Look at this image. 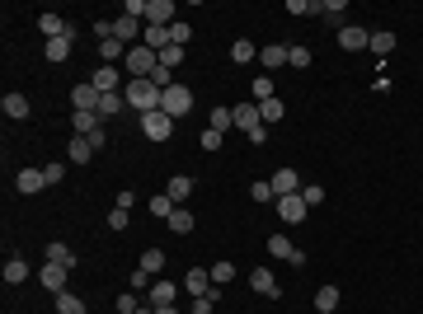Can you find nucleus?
Here are the masks:
<instances>
[{
	"label": "nucleus",
	"instance_id": "f257e3e1",
	"mask_svg": "<svg viewBox=\"0 0 423 314\" xmlns=\"http://www.w3.org/2000/svg\"><path fill=\"white\" fill-rule=\"evenodd\" d=\"M123 99L136 108V113H156L160 99H165V89H160L156 80H127V89H123Z\"/></svg>",
	"mask_w": 423,
	"mask_h": 314
},
{
	"label": "nucleus",
	"instance_id": "f03ea898",
	"mask_svg": "<svg viewBox=\"0 0 423 314\" xmlns=\"http://www.w3.org/2000/svg\"><path fill=\"white\" fill-rule=\"evenodd\" d=\"M123 66H127V80H151V76H156V66H160V56L151 52L146 43H136L132 52H127V61H123Z\"/></svg>",
	"mask_w": 423,
	"mask_h": 314
},
{
	"label": "nucleus",
	"instance_id": "7ed1b4c3",
	"mask_svg": "<svg viewBox=\"0 0 423 314\" xmlns=\"http://www.w3.org/2000/svg\"><path fill=\"white\" fill-rule=\"evenodd\" d=\"M188 108H193V89H188V85H169V89H165V99H160V113L184 117Z\"/></svg>",
	"mask_w": 423,
	"mask_h": 314
},
{
	"label": "nucleus",
	"instance_id": "20e7f679",
	"mask_svg": "<svg viewBox=\"0 0 423 314\" xmlns=\"http://www.w3.org/2000/svg\"><path fill=\"white\" fill-rule=\"evenodd\" d=\"M141 131H146V136H151V141H169V136H174V117H169V113H141Z\"/></svg>",
	"mask_w": 423,
	"mask_h": 314
},
{
	"label": "nucleus",
	"instance_id": "39448f33",
	"mask_svg": "<svg viewBox=\"0 0 423 314\" xmlns=\"http://www.w3.org/2000/svg\"><path fill=\"white\" fill-rule=\"evenodd\" d=\"M273 207H278V216H282V221H287V225H296V221H306V197H301V192H291V197H278V202H273Z\"/></svg>",
	"mask_w": 423,
	"mask_h": 314
},
{
	"label": "nucleus",
	"instance_id": "423d86ee",
	"mask_svg": "<svg viewBox=\"0 0 423 314\" xmlns=\"http://www.w3.org/2000/svg\"><path fill=\"white\" fill-rule=\"evenodd\" d=\"M184 291L198 300V295H212V291H221L216 282H212V272H203V267H188V277H184Z\"/></svg>",
	"mask_w": 423,
	"mask_h": 314
},
{
	"label": "nucleus",
	"instance_id": "0eeeda50",
	"mask_svg": "<svg viewBox=\"0 0 423 314\" xmlns=\"http://www.w3.org/2000/svg\"><path fill=\"white\" fill-rule=\"evenodd\" d=\"M66 277H71V267H61V262H43V272H38V282L52 291V295L66 291Z\"/></svg>",
	"mask_w": 423,
	"mask_h": 314
},
{
	"label": "nucleus",
	"instance_id": "6e6552de",
	"mask_svg": "<svg viewBox=\"0 0 423 314\" xmlns=\"http://www.w3.org/2000/svg\"><path fill=\"white\" fill-rule=\"evenodd\" d=\"M14 188H19L24 197H33V192L48 188V174H43V169H19V174H14Z\"/></svg>",
	"mask_w": 423,
	"mask_h": 314
},
{
	"label": "nucleus",
	"instance_id": "1a4fd4ad",
	"mask_svg": "<svg viewBox=\"0 0 423 314\" xmlns=\"http://www.w3.org/2000/svg\"><path fill=\"white\" fill-rule=\"evenodd\" d=\"M268 249H273V258H282V262H296V267L306 262V254H301L287 235H273V239H268Z\"/></svg>",
	"mask_w": 423,
	"mask_h": 314
},
{
	"label": "nucleus",
	"instance_id": "9d476101",
	"mask_svg": "<svg viewBox=\"0 0 423 314\" xmlns=\"http://www.w3.org/2000/svg\"><path fill=\"white\" fill-rule=\"evenodd\" d=\"M339 43H344V52H362V47L371 43V33H367V28H358V24H344V28H339Z\"/></svg>",
	"mask_w": 423,
	"mask_h": 314
},
{
	"label": "nucleus",
	"instance_id": "9b49d317",
	"mask_svg": "<svg viewBox=\"0 0 423 314\" xmlns=\"http://www.w3.org/2000/svg\"><path fill=\"white\" fill-rule=\"evenodd\" d=\"M90 85H94L99 94H118V85H123V76H118V66H99V71L90 76Z\"/></svg>",
	"mask_w": 423,
	"mask_h": 314
},
{
	"label": "nucleus",
	"instance_id": "f8f14e48",
	"mask_svg": "<svg viewBox=\"0 0 423 314\" xmlns=\"http://www.w3.org/2000/svg\"><path fill=\"white\" fill-rule=\"evenodd\" d=\"M141 43L151 47V52H165V47H174V38H169V28H160V24H146V33H141Z\"/></svg>",
	"mask_w": 423,
	"mask_h": 314
},
{
	"label": "nucleus",
	"instance_id": "ddd939ff",
	"mask_svg": "<svg viewBox=\"0 0 423 314\" xmlns=\"http://www.w3.org/2000/svg\"><path fill=\"white\" fill-rule=\"evenodd\" d=\"M0 108H5V117H14V122H24L28 113H33V104H28L24 94H14V89H10V94L0 99Z\"/></svg>",
	"mask_w": 423,
	"mask_h": 314
},
{
	"label": "nucleus",
	"instance_id": "4468645a",
	"mask_svg": "<svg viewBox=\"0 0 423 314\" xmlns=\"http://www.w3.org/2000/svg\"><path fill=\"white\" fill-rule=\"evenodd\" d=\"M38 28H43V38H48V43H52V38H66V33L76 38V28L66 24L61 14H43V19H38Z\"/></svg>",
	"mask_w": 423,
	"mask_h": 314
},
{
	"label": "nucleus",
	"instance_id": "2eb2a0df",
	"mask_svg": "<svg viewBox=\"0 0 423 314\" xmlns=\"http://www.w3.org/2000/svg\"><path fill=\"white\" fill-rule=\"evenodd\" d=\"M231 113H236V127H245V136H249L254 127H264V117H259V104H236Z\"/></svg>",
	"mask_w": 423,
	"mask_h": 314
},
{
	"label": "nucleus",
	"instance_id": "dca6fc26",
	"mask_svg": "<svg viewBox=\"0 0 423 314\" xmlns=\"http://www.w3.org/2000/svg\"><path fill=\"white\" fill-rule=\"evenodd\" d=\"M291 192H301L296 169H278V174H273V197H291Z\"/></svg>",
	"mask_w": 423,
	"mask_h": 314
},
{
	"label": "nucleus",
	"instance_id": "f3484780",
	"mask_svg": "<svg viewBox=\"0 0 423 314\" xmlns=\"http://www.w3.org/2000/svg\"><path fill=\"white\" fill-rule=\"evenodd\" d=\"M249 287L259 291V295H273V300L282 295V287L273 282V272H268V267H254V272H249Z\"/></svg>",
	"mask_w": 423,
	"mask_h": 314
},
{
	"label": "nucleus",
	"instance_id": "a211bd4d",
	"mask_svg": "<svg viewBox=\"0 0 423 314\" xmlns=\"http://www.w3.org/2000/svg\"><path fill=\"white\" fill-rule=\"evenodd\" d=\"M146 24L169 28V24H174V0H151V10H146Z\"/></svg>",
	"mask_w": 423,
	"mask_h": 314
},
{
	"label": "nucleus",
	"instance_id": "6ab92c4d",
	"mask_svg": "<svg viewBox=\"0 0 423 314\" xmlns=\"http://www.w3.org/2000/svg\"><path fill=\"white\" fill-rule=\"evenodd\" d=\"M259 66H264L268 76H273L278 66H287V47H282V43H273V47H259Z\"/></svg>",
	"mask_w": 423,
	"mask_h": 314
},
{
	"label": "nucleus",
	"instance_id": "aec40b11",
	"mask_svg": "<svg viewBox=\"0 0 423 314\" xmlns=\"http://www.w3.org/2000/svg\"><path fill=\"white\" fill-rule=\"evenodd\" d=\"M127 52H132V47H127V43H118V38H99V61H104V66H113V61H118V56H123V61H127Z\"/></svg>",
	"mask_w": 423,
	"mask_h": 314
},
{
	"label": "nucleus",
	"instance_id": "412c9836",
	"mask_svg": "<svg viewBox=\"0 0 423 314\" xmlns=\"http://www.w3.org/2000/svg\"><path fill=\"white\" fill-rule=\"evenodd\" d=\"M179 300V287L174 282H156L151 287V310H165V305H174Z\"/></svg>",
	"mask_w": 423,
	"mask_h": 314
},
{
	"label": "nucleus",
	"instance_id": "4be33fe9",
	"mask_svg": "<svg viewBox=\"0 0 423 314\" xmlns=\"http://www.w3.org/2000/svg\"><path fill=\"white\" fill-rule=\"evenodd\" d=\"M165 225H169L174 235H193V230H198V221H193V211H188V207H174V216H169Z\"/></svg>",
	"mask_w": 423,
	"mask_h": 314
},
{
	"label": "nucleus",
	"instance_id": "5701e85b",
	"mask_svg": "<svg viewBox=\"0 0 423 314\" xmlns=\"http://www.w3.org/2000/svg\"><path fill=\"white\" fill-rule=\"evenodd\" d=\"M146 207H151V216H156V221H169V216H174V207H179V202H174L169 192H156V197H151Z\"/></svg>",
	"mask_w": 423,
	"mask_h": 314
},
{
	"label": "nucleus",
	"instance_id": "b1692460",
	"mask_svg": "<svg viewBox=\"0 0 423 314\" xmlns=\"http://www.w3.org/2000/svg\"><path fill=\"white\" fill-rule=\"evenodd\" d=\"M259 117H264V127H273V122L287 117V104H282V99H264V104H259Z\"/></svg>",
	"mask_w": 423,
	"mask_h": 314
},
{
	"label": "nucleus",
	"instance_id": "393cba45",
	"mask_svg": "<svg viewBox=\"0 0 423 314\" xmlns=\"http://www.w3.org/2000/svg\"><path fill=\"white\" fill-rule=\"evenodd\" d=\"M5 282L10 287H19V282H28V262L14 254V258H5Z\"/></svg>",
	"mask_w": 423,
	"mask_h": 314
},
{
	"label": "nucleus",
	"instance_id": "a878e982",
	"mask_svg": "<svg viewBox=\"0 0 423 314\" xmlns=\"http://www.w3.org/2000/svg\"><path fill=\"white\" fill-rule=\"evenodd\" d=\"M71 127H76V136H90L94 127H104V117L99 113H71Z\"/></svg>",
	"mask_w": 423,
	"mask_h": 314
},
{
	"label": "nucleus",
	"instance_id": "bb28decb",
	"mask_svg": "<svg viewBox=\"0 0 423 314\" xmlns=\"http://www.w3.org/2000/svg\"><path fill=\"white\" fill-rule=\"evenodd\" d=\"M165 192H169L174 202H188V197H193V179H184V174H174V179L165 183Z\"/></svg>",
	"mask_w": 423,
	"mask_h": 314
},
{
	"label": "nucleus",
	"instance_id": "cd10ccee",
	"mask_svg": "<svg viewBox=\"0 0 423 314\" xmlns=\"http://www.w3.org/2000/svg\"><path fill=\"white\" fill-rule=\"evenodd\" d=\"M48 262H61V267H76V254L61 244V239H48Z\"/></svg>",
	"mask_w": 423,
	"mask_h": 314
},
{
	"label": "nucleus",
	"instance_id": "c85d7f7f",
	"mask_svg": "<svg viewBox=\"0 0 423 314\" xmlns=\"http://www.w3.org/2000/svg\"><path fill=\"white\" fill-rule=\"evenodd\" d=\"M316 310L320 314H334V310H339V287H320L316 291Z\"/></svg>",
	"mask_w": 423,
	"mask_h": 314
},
{
	"label": "nucleus",
	"instance_id": "c756f323",
	"mask_svg": "<svg viewBox=\"0 0 423 314\" xmlns=\"http://www.w3.org/2000/svg\"><path fill=\"white\" fill-rule=\"evenodd\" d=\"M66 155H71V164H90V155H94V146H90L85 136H71V150H66Z\"/></svg>",
	"mask_w": 423,
	"mask_h": 314
},
{
	"label": "nucleus",
	"instance_id": "7c9ffc66",
	"mask_svg": "<svg viewBox=\"0 0 423 314\" xmlns=\"http://www.w3.org/2000/svg\"><path fill=\"white\" fill-rule=\"evenodd\" d=\"M254 56H259V47H254L249 38H236V47H231V61H236V66H245V61H254Z\"/></svg>",
	"mask_w": 423,
	"mask_h": 314
},
{
	"label": "nucleus",
	"instance_id": "2f4dec72",
	"mask_svg": "<svg viewBox=\"0 0 423 314\" xmlns=\"http://www.w3.org/2000/svg\"><path fill=\"white\" fill-rule=\"evenodd\" d=\"M207 122H212V131H221V136H226V131L236 127V113H231V108H212Z\"/></svg>",
	"mask_w": 423,
	"mask_h": 314
},
{
	"label": "nucleus",
	"instance_id": "473e14b6",
	"mask_svg": "<svg viewBox=\"0 0 423 314\" xmlns=\"http://www.w3.org/2000/svg\"><path fill=\"white\" fill-rule=\"evenodd\" d=\"M287 66H296V71H311V47L291 43V47H287Z\"/></svg>",
	"mask_w": 423,
	"mask_h": 314
},
{
	"label": "nucleus",
	"instance_id": "72a5a7b5",
	"mask_svg": "<svg viewBox=\"0 0 423 314\" xmlns=\"http://www.w3.org/2000/svg\"><path fill=\"white\" fill-rule=\"evenodd\" d=\"M71 43H76L71 33H66V38H52V43H48V61H66V56H71Z\"/></svg>",
	"mask_w": 423,
	"mask_h": 314
},
{
	"label": "nucleus",
	"instance_id": "f704fd0d",
	"mask_svg": "<svg viewBox=\"0 0 423 314\" xmlns=\"http://www.w3.org/2000/svg\"><path fill=\"white\" fill-rule=\"evenodd\" d=\"M141 272H151V277L165 272V249H146V254H141Z\"/></svg>",
	"mask_w": 423,
	"mask_h": 314
},
{
	"label": "nucleus",
	"instance_id": "c9c22d12",
	"mask_svg": "<svg viewBox=\"0 0 423 314\" xmlns=\"http://www.w3.org/2000/svg\"><path fill=\"white\" fill-rule=\"evenodd\" d=\"M56 314H85V300L71 295V291H61V295H56Z\"/></svg>",
	"mask_w": 423,
	"mask_h": 314
},
{
	"label": "nucleus",
	"instance_id": "e433bc0d",
	"mask_svg": "<svg viewBox=\"0 0 423 314\" xmlns=\"http://www.w3.org/2000/svg\"><path fill=\"white\" fill-rule=\"evenodd\" d=\"M123 104H127V99H123V94H104V99H99V117H118V113H123Z\"/></svg>",
	"mask_w": 423,
	"mask_h": 314
},
{
	"label": "nucleus",
	"instance_id": "4c0bfd02",
	"mask_svg": "<svg viewBox=\"0 0 423 314\" xmlns=\"http://www.w3.org/2000/svg\"><path fill=\"white\" fill-rule=\"evenodd\" d=\"M391 47H395V33H391V28H386V33H371L367 52H376V56H386V52H391Z\"/></svg>",
	"mask_w": 423,
	"mask_h": 314
},
{
	"label": "nucleus",
	"instance_id": "58836bf2",
	"mask_svg": "<svg viewBox=\"0 0 423 314\" xmlns=\"http://www.w3.org/2000/svg\"><path fill=\"white\" fill-rule=\"evenodd\" d=\"M249 94H254V104H264V99H278V94H273V76H259L254 85H249Z\"/></svg>",
	"mask_w": 423,
	"mask_h": 314
},
{
	"label": "nucleus",
	"instance_id": "ea45409f",
	"mask_svg": "<svg viewBox=\"0 0 423 314\" xmlns=\"http://www.w3.org/2000/svg\"><path fill=\"white\" fill-rule=\"evenodd\" d=\"M216 300H221V291H212V295H198V300H193V314H212V310H216Z\"/></svg>",
	"mask_w": 423,
	"mask_h": 314
},
{
	"label": "nucleus",
	"instance_id": "a19ab883",
	"mask_svg": "<svg viewBox=\"0 0 423 314\" xmlns=\"http://www.w3.org/2000/svg\"><path fill=\"white\" fill-rule=\"evenodd\" d=\"M207 272H212V282H216V287H226V282L236 277V267H231V262H216V267H207Z\"/></svg>",
	"mask_w": 423,
	"mask_h": 314
},
{
	"label": "nucleus",
	"instance_id": "79ce46f5",
	"mask_svg": "<svg viewBox=\"0 0 423 314\" xmlns=\"http://www.w3.org/2000/svg\"><path fill=\"white\" fill-rule=\"evenodd\" d=\"M249 197H254V202H278V197H273V183H264V179L249 183Z\"/></svg>",
	"mask_w": 423,
	"mask_h": 314
},
{
	"label": "nucleus",
	"instance_id": "37998d69",
	"mask_svg": "<svg viewBox=\"0 0 423 314\" xmlns=\"http://www.w3.org/2000/svg\"><path fill=\"white\" fill-rule=\"evenodd\" d=\"M136 310H141L136 291H123V295H118V314H136Z\"/></svg>",
	"mask_w": 423,
	"mask_h": 314
},
{
	"label": "nucleus",
	"instance_id": "c03bdc74",
	"mask_svg": "<svg viewBox=\"0 0 423 314\" xmlns=\"http://www.w3.org/2000/svg\"><path fill=\"white\" fill-rule=\"evenodd\" d=\"M221 141H226V136H221V131H203V150H207V155H216V150H221Z\"/></svg>",
	"mask_w": 423,
	"mask_h": 314
},
{
	"label": "nucleus",
	"instance_id": "a18cd8bd",
	"mask_svg": "<svg viewBox=\"0 0 423 314\" xmlns=\"http://www.w3.org/2000/svg\"><path fill=\"white\" fill-rule=\"evenodd\" d=\"M301 197H306V207H320V202H324V188H320V183H306V188H301Z\"/></svg>",
	"mask_w": 423,
	"mask_h": 314
},
{
	"label": "nucleus",
	"instance_id": "49530a36",
	"mask_svg": "<svg viewBox=\"0 0 423 314\" xmlns=\"http://www.w3.org/2000/svg\"><path fill=\"white\" fill-rule=\"evenodd\" d=\"M127 221H132L127 207H113V211H108V225H113V230H127Z\"/></svg>",
	"mask_w": 423,
	"mask_h": 314
},
{
	"label": "nucleus",
	"instance_id": "de8ad7c7",
	"mask_svg": "<svg viewBox=\"0 0 423 314\" xmlns=\"http://www.w3.org/2000/svg\"><path fill=\"white\" fill-rule=\"evenodd\" d=\"M179 61H184V47H165V52H160V66H169V71H174Z\"/></svg>",
	"mask_w": 423,
	"mask_h": 314
},
{
	"label": "nucleus",
	"instance_id": "09e8293b",
	"mask_svg": "<svg viewBox=\"0 0 423 314\" xmlns=\"http://www.w3.org/2000/svg\"><path fill=\"white\" fill-rule=\"evenodd\" d=\"M160 85V89H169V85H179V80H174V71H169V66H156V76H151Z\"/></svg>",
	"mask_w": 423,
	"mask_h": 314
},
{
	"label": "nucleus",
	"instance_id": "8fccbe9b",
	"mask_svg": "<svg viewBox=\"0 0 423 314\" xmlns=\"http://www.w3.org/2000/svg\"><path fill=\"white\" fill-rule=\"evenodd\" d=\"M43 174H48V188H52V183L66 179V164H43Z\"/></svg>",
	"mask_w": 423,
	"mask_h": 314
},
{
	"label": "nucleus",
	"instance_id": "3c124183",
	"mask_svg": "<svg viewBox=\"0 0 423 314\" xmlns=\"http://www.w3.org/2000/svg\"><path fill=\"white\" fill-rule=\"evenodd\" d=\"M169 38H174V47H184V43H188V24L174 19V24H169Z\"/></svg>",
	"mask_w": 423,
	"mask_h": 314
},
{
	"label": "nucleus",
	"instance_id": "603ef678",
	"mask_svg": "<svg viewBox=\"0 0 423 314\" xmlns=\"http://www.w3.org/2000/svg\"><path fill=\"white\" fill-rule=\"evenodd\" d=\"M156 287V282H151V272H141V267H136L132 272V291H151Z\"/></svg>",
	"mask_w": 423,
	"mask_h": 314
},
{
	"label": "nucleus",
	"instance_id": "864d4df0",
	"mask_svg": "<svg viewBox=\"0 0 423 314\" xmlns=\"http://www.w3.org/2000/svg\"><path fill=\"white\" fill-rule=\"evenodd\" d=\"M85 141H90L94 150H104V146H108V131H104V127H94V131H90V136H85Z\"/></svg>",
	"mask_w": 423,
	"mask_h": 314
},
{
	"label": "nucleus",
	"instance_id": "5fc2aeb1",
	"mask_svg": "<svg viewBox=\"0 0 423 314\" xmlns=\"http://www.w3.org/2000/svg\"><path fill=\"white\" fill-rule=\"evenodd\" d=\"M156 314H179V310H174V305H165V310H156Z\"/></svg>",
	"mask_w": 423,
	"mask_h": 314
},
{
	"label": "nucleus",
	"instance_id": "6e6d98bb",
	"mask_svg": "<svg viewBox=\"0 0 423 314\" xmlns=\"http://www.w3.org/2000/svg\"><path fill=\"white\" fill-rule=\"evenodd\" d=\"M136 314H156V310H136Z\"/></svg>",
	"mask_w": 423,
	"mask_h": 314
},
{
	"label": "nucleus",
	"instance_id": "4d7b16f0",
	"mask_svg": "<svg viewBox=\"0 0 423 314\" xmlns=\"http://www.w3.org/2000/svg\"><path fill=\"white\" fill-rule=\"evenodd\" d=\"M334 314H339V310H334Z\"/></svg>",
	"mask_w": 423,
	"mask_h": 314
}]
</instances>
